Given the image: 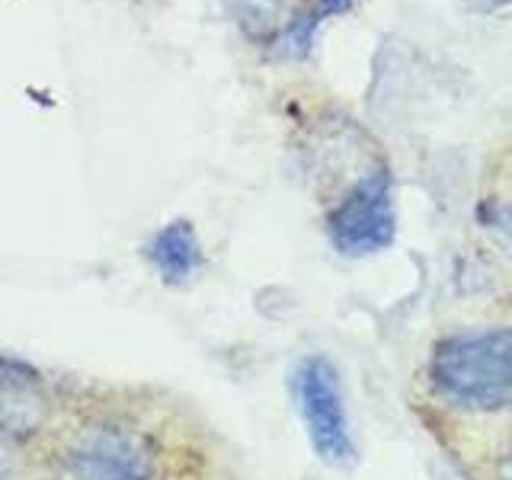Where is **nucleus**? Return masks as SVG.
<instances>
[{
	"label": "nucleus",
	"instance_id": "6",
	"mask_svg": "<svg viewBox=\"0 0 512 480\" xmlns=\"http://www.w3.org/2000/svg\"><path fill=\"white\" fill-rule=\"evenodd\" d=\"M144 256L157 269V276L173 285H183L192 276H199V269L205 263L199 234L186 218H173L167 224H160L148 237V244H144Z\"/></svg>",
	"mask_w": 512,
	"mask_h": 480
},
{
	"label": "nucleus",
	"instance_id": "4",
	"mask_svg": "<svg viewBox=\"0 0 512 480\" xmlns=\"http://www.w3.org/2000/svg\"><path fill=\"white\" fill-rule=\"evenodd\" d=\"M295 397L314 452L330 464H349L356 458L340 375L324 356H308L298 365Z\"/></svg>",
	"mask_w": 512,
	"mask_h": 480
},
{
	"label": "nucleus",
	"instance_id": "7",
	"mask_svg": "<svg viewBox=\"0 0 512 480\" xmlns=\"http://www.w3.org/2000/svg\"><path fill=\"white\" fill-rule=\"evenodd\" d=\"M45 420V400L36 381L23 378L16 365L0 359V436L4 439H26L39 432Z\"/></svg>",
	"mask_w": 512,
	"mask_h": 480
},
{
	"label": "nucleus",
	"instance_id": "1",
	"mask_svg": "<svg viewBox=\"0 0 512 480\" xmlns=\"http://www.w3.org/2000/svg\"><path fill=\"white\" fill-rule=\"evenodd\" d=\"M429 381L448 404L496 410L512 397V330H474L432 349Z\"/></svg>",
	"mask_w": 512,
	"mask_h": 480
},
{
	"label": "nucleus",
	"instance_id": "3",
	"mask_svg": "<svg viewBox=\"0 0 512 480\" xmlns=\"http://www.w3.org/2000/svg\"><path fill=\"white\" fill-rule=\"evenodd\" d=\"M394 186L388 167L368 170L327 218L333 247L346 256H368L394 240Z\"/></svg>",
	"mask_w": 512,
	"mask_h": 480
},
{
	"label": "nucleus",
	"instance_id": "5",
	"mask_svg": "<svg viewBox=\"0 0 512 480\" xmlns=\"http://www.w3.org/2000/svg\"><path fill=\"white\" fill-rule=\"evenodd\" d=\"M231 4L253 42L272 45L279 55L301 58L304 10L298 0H231Z\"/></svg>",
	"mask_w": 512,
	"mask_h": 480
},
{
	"label": "nucleus",
	"instance_id": "8",
	"mask_svg": "<svg viewBox=\"0 0 512 480\" xmlns=\"http://www.w3.org/2000/svg\"><path fill=\"white\" fill-rule=\"evenodd\" d=\"M16 474V464H13V452H10V445L7 439L0 436V480H13Z\"/></svg>",
	"mask_w": 512,
	"mask_h": 480
},
{
	"label": "nucleus",
	"instance_id": "9",
	"mask_svg": "<svg viewBox=\"0 0 512 480\" xmlns=\"http://www.w3.org/2000/svg\"><path fill=\"white\" fill-rule=\"evenodd\" d=\"M493 221H496V228H503V231L512 234V208H500V212L493 215Z\"/></svg>",
	"mask_w": 512,
	"mask_h": 480
},
{
	"label": "nucleus",
	"instance_id": "2",
	"mask_svg": "<svg viewBox=\"0 0 512 480\" xmlns=\"http://www.w3.org/2000/svg\"><path fill=\"white\" fill-rule=\"evenodd\" d=\"M74 480H167L154 442L119 420H93L68 445Z\"/></svg>",
	"mask_w": 512,
	"mask_h": 480
}]
</instances>
